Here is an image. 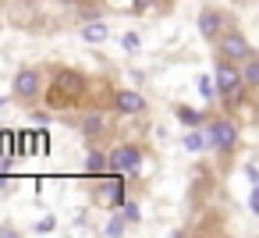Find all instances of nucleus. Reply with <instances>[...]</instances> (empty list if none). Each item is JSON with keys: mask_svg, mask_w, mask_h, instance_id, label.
Instances as JSON below:
<instances>
[{"mask_svg": "<svg viewBox=\"0 0 259 238\" xmlns=\"http://www.w3.org/2000/svg\"><path fill=\"white\" fill-rule=\"evenodd\" d=\"M213 78H217V93H220L227 103H238V100H241V93H245V82H241V71H234L227 57H220V61H217V71H213Z\"/></svg>", "mask_w": 259, "mask_h": 238, "instance_id": "obj_1", "label": "nucleus"}, {"mask_svg": "<svg viewBox=\"0 0 259 238\" xmlns=\"http://www.w3.org/2000/svg\"><path fill=\"white\" fill-rule=\"evenodd\" d=\"M217 50H220V57H227V61H248V57H255V50L248 47V39H245L241 32H224V36L217 39Z\"/></svg>", "mask_w": 259, "mask_h": 238, "instance_id": "obj_2", "label": "nucleus"}, {"mask_svg": "<svg viewBox=\"0 0 259 238\" xmlns=\"http://www.w3.org/2000/svg\"><path fill=\"white\" fill-rule=\"evenodd\" d=\"M209 146L213 149H220V153H231L234 146H238V128H234V121H224V117H217V121H209Z\"/></svg>", "mask_w": 259, "mask_h": 238, "instance_id": "obj_3", "label": "nucleus"}, {"mask_svg": "<svg viewBox=\"0 0 259 238\" xmlns=\"http://www.w3.org/2000/svg\"><path fill=\"white\" fill-rule=\"evenodd\" d=\"M139 167H142V149L139 146H117V149H110V171L135 174Z\"/></svg>", "mask_w": 259, "mask_h": 238, "instance_id": "obj_4", "label": "nucleus"}, {"mask_svg": "<svg viewBox=\"0 0 259 238\" xmlns=\"http://www.w3.org/2000/svg\"><path fill=\"white\" fill-rule=\"evenodd\" d=\"M36 96H39V71H36V68H22V71L15 75V100L32 103Z\"/></svg>", "mask_w": 259, "mask_h": 238, "instance_id": "obj_5", "label": "nucleus"}, {"mask_svg": "<svg viewBox=\"0 0 259 238\" xmlns=\"http://www.w3.org/2000/svg\"><path fill=\"white\" fill-rule=\"evenodd\" d=\"M199 32H202V39H209V43H217V39L224 36V18H220V11H213V8H206V11L199 15Z\"/></svg>", "mask_w": 259, "mask_h": 238, "instance_id": "obj_6", "label": "nucleus"}, {"mask_svg": "<svg viewBox=\"0 0 259 238\" xmlns=\"http://www.w3.org/2000/svg\"><path fill=\"white\" fill-rule=\"evenodd\" d=\"M100 203H110V206H124V181H121V171L107 181H100Z\"/></svg>", "mask_w": 259, "mask_h": 238, "instance_id": "obj_7", "label": "nucleus"}, {"mask_svg": "<svg viewBox=\"0 0 259 238\" xmlns=\"http://www.w3.org/2000/svg\"><path fill=\"white\" fill-rule=\"evenodd\" d=\"M114 107H117L121 114H142V110H146V96L124 89V93H114Z\"/></svg>", "mask_w": 259, "mask_h": 238, "instance_id": "obj_8", "label": "nucleus"}, {"mask_svg": "<svg viewBox=\"0 0 259 238\" xmlns=\"http://www.w3.org/2000/svg\"><path fill=\"white\" fill-rule=\"evenodd\" d=\"M103 132H107V117H103L100 110H89V114L82 117V135H85L89 142H96Z\"/></svg>", "mask_w": 259, "mask_h": 238, "instance_id": "obj_9", "label": "nucleus"}, {"mask_svg": "<svg viewBox=\"0 0 259 238\" xmlns=\"http://www.w3.org/2000/svg\"><path fill=\"white\" fill-rule=\"evenodd\" d=\"M107 36H110V25H107V22H100V18L82 25V39H85V43H103Z\"/></svg>", "mask_w": 259, "mask_h": 238, "instance_id": "obj_10", "label": "nucleus"}, {"mask_svg": "<svg viewBox=\"0 0 259 238\" xmlns=\"http://www.w3.org/2000/svg\"><path fill=\"white\" fill-rule=\"evenodd\" d=\"M209 146V132H199V128H192L188 135H185V149L188 153H202Z\"/></svg>", "mask_w": 259, "mask_h": 238, "instance_id": "obj_11", "label": "nucleus"}, {"mask_svg": "<svg viewBox=\"0 0 259 238\" xmlns=\"http://www.w3.org/2000/svg\"><path fill=\"white\" fill-rule=\"evenodd\" d=\"M174 114H178V121L188 125V128H202V121H206V114H202V110H192V107H178Z\"/></svg>", "mask_w": 259, "mask_h": 238, "instance_id": "obj_12", "label": "nucleus"}, {"mask_svg": "<svg viewBox=\"0 0 259 238\" xmlns=\"http://www.w3.org/2000/svg\"><path fill=\"white\" fill-rule=\"evenodd\" d=\"M110 167V156H103L100 149H89V160H85V174H103Z\"/></svg>", "mask_w": 259, "mask_h": 238, "instance_id": "obj_13", "label": "nucleus"}, {"mask_svg": "<svg viewBox=\"0 0 259 238\" xmlns=\"http://www.w3.org/2000/svg\"><path fill=\"white\" fill-rule=\"evenodd\" d=\"M241 82L248 89H259V57H248L245 68H241Z\"/></svg>", "mask_w": 259, "mask_h": 238, "instance_id": "obj_14", "label": "nucleus"}, {"mask_svg": "<svg viewBox=\"0 0 259 238\" xmlns=\"http://www.w3.org/2000/svg\"><path fill=\"white\" fill-rule=\"evenodd\" d=\"M124 227H128V217L121 213V217H110V220L103 224V234H124Z\"/></svg>", "mask_w": 259, "mask_h": 238, "instance_id": "obj_15", "label": "nucleus"}, {"mask_svg": "<svg viewBox=\"0 0 259 238\" xmlns=\"http://www.w3.org/2000/svg\"><path fill=\"white\" fill-rule=\"evenodd\" d=\"M121 43H124V50H128V54H139V50H142V39H139L135 32H124V39H121Z\"/></svg>", "mask_w": 259, "mask_h": 238, "instance_id": "obj_16", "label": "nucleus"}, {"mask_svg": "<svg viewBox=\"0 0 259 238\" xmlns=\"http://www.w3.org/2000/svg\"><path fill=\"white\" fill-rule=\"evenodd\" d=\"M124 217H128V224H139V220H142V210H139V203H124Z\"/></svg>", "mask_w": 259, "mask_h": 238, "instance_id": "obj_17", "label": "nucleus"}, {"mask_svg": "<svg viewBox=\"0 0 259 238\" xmlns=\"http://www.w3.org/2000/svg\"><path fill=\"white\" fill-rule=\"evenodd\" d=\"M36 231H39V234H50V231H57V220H54V217H43V220L36 224Z\"/></svg>", "mask_w": 259, "mask_h": 238, "instance_id": "obj_18", "label": "nucleus"}, {"mask_svg": "<svg viewBox=\"0 0 259 238\" xmlns=\"http://www.w3.org/2000/svg\"><path fill=\"white\" fill-rule=\"evenodd\" d=\"M110 8H117V11H132L135 15V0H107Z\"/></svg>", "mask_w": 259, "mask_h": 238, "instance_id": "obj_19", "label": "nucleus"}, {"mask_svg": "<svg viewBox=\"0 0 259 238\" xmlns=\"http://www.w3.org/2000/svg\"><path fill=\"white\" fill-rule=\"evenodd\" d=\"M199 89H202V96H206V100L213 96V82H209V78H199Z\"/></svg>", "mask_w": 259, "mask_h": 238, "instance_id": "obj_20", "label": "nucleus"}, {"mask_svg": "<svg viewBox=\"0 0 259 238\" xmlns=\"http://www.w3.org/2000/svg\"><path fill=\"white\" fill-rule=\"evenodd\" d=\"M248 206H252V213H259V185L252 188V195H248Z\"/></svg>", "mask_w": 259, "mask_h": 238, "instance_id": "obj_21", "label": "nucleus"}, {"mask_svg": "<svg viewBox=\"0 0 259 238\" xmlns=\"http://www.w3.org/2000/svg\"><path fill=\"white\" fill-rule=\"evenodd\" d=\"M245 174H248V181H252V185H259V171H255V164H248V167H245Z\"/></svg>", "mask_w": 259, "mask_h": 238, "instance_id": "obj_22", "label": "nucleus"}, {"mask_svg": "<svg viewBox=\"0 0 259 238\" xmlns=\"http://www.w3.org/2000/svg\"><path fill=\"white\" fill-rule=\"evenodd\" d=\"M153 8V0H135V15H142V11H149Z\"/></svg>", "mask_w": 259, "mask_h": 238, "instance_id": "obj_23", "label": "nucleus"}, {"mask_svg": "<svg viewBox=\"0 0 259 238\" xmlns=\"http://www.w3.org/2000/svg\"><path fill=\"white\" fill-rule=\"evenodd\" d=\"M15 234H18V231H15V227H8V224L0 227V238H15Z\"/></svg>", "mask_w": 259, "mask_h": 238, "instance_id": "obj_24", "label": "nucleus"}, {"mask_svg": "<svg viewBox=\"0 0 259 238\" xmlns=\"http://www.w3.org/2000/svg\"><path fill=\"white\" fill-rule=\"evenodd\" d=\"M61 4H82V0H61Z\"/></svg>", "mask_w": 259, "mask_h": 238, "instance_id": "obj_25", "label": "nucleus"}, {"mask_svg": "<svg viewBox=\"0 0 259 238\" xmlns=\"http://www.w3.org/2000/svg\"><path fill=\"white\" fill-rule=\"evenodd\" d=\"M4 107H8V100H4V96H0V110H4Z\"/></svg>", "mask_w": 259, "mask_h": 238, "instance_id": "obj_26", "label": "nucleus"}]
</instances>
